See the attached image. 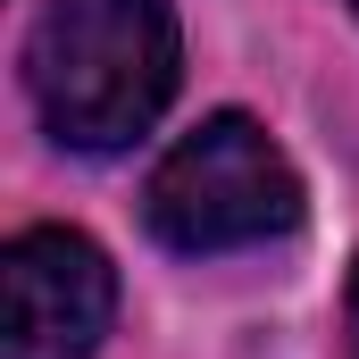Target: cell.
I'll use <instances>...</instances> for the list:
<instances>
[{
	"label": "cell",
	"instance_id": "5",
	"mask_svg": "<svg viewBox=\"0 0 359 359\" xmlns=\"http://www.w3.org/2000/svg\"><path fill=\"white\" fill-rule=\"evenodd\" d=\"M343 8H351V17H359V0H343Z\"/></svg>",
	"mask_w": 359,
	"mask_h": 359
},
{
	"label": "cell",
	"instance_id": "1",
	"mask_svg": "<svg viewBox=\"0 0 359 359\" xmlns=\"http://www.w3.org/2000/svg\"><path fill=\"white\" fill-rule=\"evenodd\" d=\"M184 50L168 0H42L25 25L34 117L67 151H126L176 100Z\"/></svg>",
	"mask_w": 359,
	"mask_h": 359
},
{
	"label": "cell",
	"instance_id": "2",
	"mask_svg": "<svg viewBox=\"0 0 359 359\" xmlns=\"http://www.w3.org/2000/svg\"><path fill=\"white\" fill-rule=\"evenodd\" d=\"M142 226L184 259L251 251V243H276L301 226V176L243 109H217L151 168Z\"/></svg>",
	"mask_w": 359,
	"mask_h": 359
},
{
	"label": "cell",
	"instance_id": "3",
	"mask_svg": "<svg viewBox=\"0 0 359 359\" xmlns=\"http://www.w3.org/2000/svg\"><path fill=\"white\" fill-rule=\"evenodd\" d=\"M117 309V276L76 226H25L0 251V359H92Z\"/></svg>",
	"mask_w": 359,
	"mask_h": 359
},
{
	"label": "cell",
	"instance_id": "4",
	"mask_svg": "<svg viewBox=\"0 0 359 359\" xmlns=\"http://www.w3.org/2000/svg\"><path fill=\"white\" fill-rule=\"evenodd\" d=\"M351 359H359V276H351Z\"/></svg>",
	"mask_w": 359,
	"mask_h": 359
}]
</instances>
